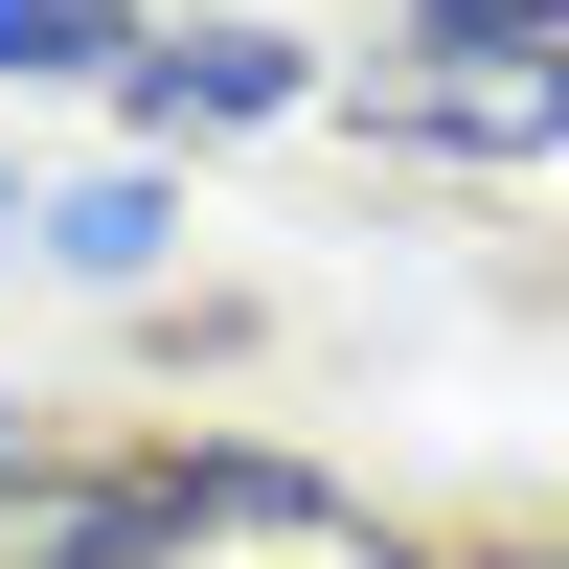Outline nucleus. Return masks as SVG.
<instances>
[{
    "instance_id": "1",
    "label": "nucleus",
    "mask_w": 569,
    "mask_h": 569,
    "mask_svg": "<svg viewBox=\"0 0 569 569\" xmlns=\"http://www.w3.org/2000/svg\"><path fill=\"white\" fill-rule=\"evenodd\" d=\"M114 569H433V547H410L388 501L297 479V456L206 433V456H137V525H114Z\"/></svg>"
},
{
    "instance_id": "2",
    "label": "nucleus",
    "mask_w": 569,
    "mask_h": 569,
    "mask_svg": "<svg viewBox=\"0 0 569 569\" xmlns=\"http://www.w3.org/2000/svg\"><path fill=\"white\" fill-rule=\"evenodd\" d=\"M365 114L456 137V160H547L569 137V46H410V69H365Z\"/></svg>"
},
{
    "instance_id": "3",
    "label": "nucleus",
    "mask_w": 569,
    "mask_h": 569,
    "mask_svg": "<svg viewBox=\"0 0 569 569\" xmlns=\"http://www.w3.org/2000/svg\"><path fill=\"white\" fill-rule=\"evenodd\" d=\"M114 91H137L160 137H182V114H206V137H251V114H297L319 69H297L273 23H182V46H114Z\"/></svg>"
},
{
    "instance_id": "4",
    "label": "nucleus",
    "mask_w": 569,
    "mask_h": 569,
    "mask_svg": "<svg viewBox=\"0 0 569 569\" xmlns=\"http://www.w3.org/2000/svg\"><path fill=\"white\" fill-rule=\"evenodd\" d=\"M137 479H91V456H0V569H114Z\"/></svg>"
},
{
    "instance_id": "5",
    "label": "nucleus",
    "mask_w": 569,
    "mask_h": 569,
    "mask_svg": "<svg viewBox=\"0 0 569 569\" xmlns=\"http://www.w3.org/2000/svg\"><path fill=\"white\" fill-rule=\"evenodd\" d=\"M46 251H69V273H160L182 206H160V182H91V206H46Z\"/></svg>"
},
{
    "instance_id": "6",
    "label": "nucleus",
    "mask_w": 569,
    "mask_h": 569,
    "mask_svg": "<svg viewBox=\"0 0 569 569\" xmlns=\"http://www.w3.org/2000/svg\"><path fill=\"white\" fill-rule=\"evenodd\" d=\"M137 0H0V69H114Z\"/></svg>"
},
{
    "instance_id": "7",
    "label": "nucleus",
    "mask_w": 569,
    "mask_h": 569,
    "mask_svg": "<svg viewBox=\"0 0 569 569\" xmlns=\"http://www.w3.org/2000/svg\"><path fill=\"white\" fill-rule=\"evenodd\" d=\"M410 46H569V0H410Z\"/></svg>"
},
{
    "instance_id": "8",
    "label": "nucleus",
    "mask_w": 569,
    "mask_h": 569,
    "mask_svg": "<svg viewBox=\"0 0 569 569\" xmlns=\"http://www.w3.org/2000/svg\"><path fill=\"white\" fill-rule=\"evenodd\" d=\"M501 569H569V547H501Z\"/></svg>"
}]
</instances>
